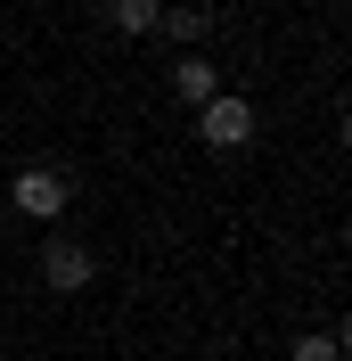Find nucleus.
Here are the masks:
<instances>
[{
	"instance_id": "6",
	"label": "nucleus",
	"mask_w": 352,
	"mask_h": 361,
	"mask_svg": "<svg viewBox=\"0 0 352 361\" xmlns=\"http://www.w3.org/2000/svg\"><path fill=\"white\" fill-rule=\"evenodd\" d=\"M156 33H172V42H197V33H205V17H197V8H164V17H156Z\"/></svg>"
},
{
	"instance_id": "1",
	"label": "nucleus",
	"mask_w": 352,
	"mask_h": 361,
	"mask_svg": "<svg viewBox=\"0 0 352 361\" xmlns=\"http://www.w3.org/2000/svg\"><path fill=\"white\" fill-rule=\"evenodd\" d=\"M42 279H49L58 295H74V288H90V279H99V255L74 247V238H49V247H42Z\"/></svg>"
},
{
	"instance_id": "4",
	"label": "nucleus",
	"mask_w": 352,
	"mask_h": 361,
	"mask_svg": "<svg viewBox=\"0 0 352 361\" xmlns=\"http://www.w3.org/2000/svg\"><path fill=\"white\" fill-rule=\"evenodd\" d=\"M115 33H156V17H164V0H107Z\"/></svg>"
},
{
	"instance_id": "5",
	"label": "nucleus",
	"mask_w": 352,
	"mask_h": 361,
	"mask_svg": "<svg viewBox=\"0 0 352 361\" xmlns=\"http://www.w3.org/2000/svg\"><path fill=\"white\" fill-rule=\"evenodd\" d=\"M172 90L205 107V99H213V66H205V58H180V66H172Z\"/></svg>"
},
{
	"instance_id": "3",
	"label": "nucleus",
	"mask_w": 352,
	"mask_h": 361,
	"mask_svg": "<svg viewBox=\"0 0 352 361\" xmlns=\"http://www.w3.org/2000/svg\"><path fill=\"white\" fill-rule=\"evenodd\" d=\"M17 205L33 214V222L66 214V173H49V164H25V173H17Z\"/></svg>"
},
{
	"instance_id": "2",
	"label": "nucleus",
	"mask_w": 352,
	"mask_h": 361,
	"mask_svg": "<svg viewBox=\"0 0 352 361\" xmlns=\"http://www.w3.org/2000/svg\"><path fill=\"white\" fill-rule=\"evenodd\" d=\"M246 140H254V107L230 99V90H213L205 99V148H246Z\"/></svg>"
},
{
	"instance_id": "7",
	"label": "nucleus",
	"mask_w": 352,
	"mask_h": 361,
	"mask_svg": "<svg viewBox=\"0 0 352 361\" xmlns=\"http://www.w3.org/2000/svg\"><path fill=\"white\" fill-rule=\"evenodd\" d=\"M295 361H344V345H336V337H303V345H295Z\"/></svg>"
}]
</instances>
